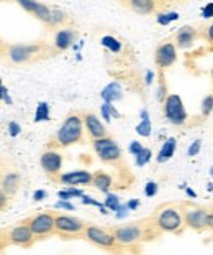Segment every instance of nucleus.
<instances>
[{
	"mask_svg": "<svg viewBox=\"0 0 213 255\" xmlns=\"http://www.w3.org/2000/svg\"><path fill=\"white\" fill-rule=\"evenodd\" d=\"M151 222L159 234H180L185 227V219L180 204H164L151 216Z\"/></svg>",
	"mask_w": 213,
	"mask_h": 255,
	"instance_id": "f03ea898",
	"label": "nucleus"
},
{
	"mask_svg": "<svg viewBox=\"0 0 213 255\" xmlns=\"http://www.w3.org/2000/svg\"><path fill=\"white\" fill-rule=\"evenodd\" d=\"M0 96H2V102L3 104H7V106H12V97H10V94H8V89L5 88V86H0Z\"/></svg>",
	"mask_w": 213,
	"mask_h": 255,
	"instance_id": "c9c22d12",
	"label": "nucleus"
},
{
	"mask_svg": "<svg viewBox=\"0 0 213 255\" xmlns=\"http://www.w3.org/2000/svg\"><path fill=\"white\" fill-rule=\"evenodd\" d=\"M59 198H63V200H71V198H84V191L82 189H77V188H66V189H61L58 193Z\"/></svg>",
	"mask_w": 213,
	"mask_h": 255,
	"instance_id": "c85d7f7f",
	"label": "nucleus"
},
{
	"mask_svg": "<svg viewBox=\"0 0 213 255\" xmlns=\"http://www.w3.org/2000/svg\"><path fill=\"white\" fill-rule=\"evenodd\" d=\"M82 119H84L87 133H89V137L92 138V140H102V138L108 137V130H107L105 124H103L95 114H92V112H85V114L82 115Z\"/></svg>",
	"mask_w": 213,
	"mask_h": 255,
	"instance_id": "2eb2a0df",
	"label": "nucleus"
},
{
	"mask_svg": "<svg viewBox=\"0 0 213 255\" xmlns=\"http://www.w3.org/2000/svg\"><path fill=\"white\" fill-rule=\"evenodd\" d=\"M84 119L79 114H71L64 120L54 135V144L58 146H69L74 144H81L84 135Z\"/></svg>",
	"mask_w": 213,
	"mask_h": 255,
	"instance_id": "20e7f679",
	"label": "nucleus"
},
{
	"mask_svg": "<svg viewBox=\"0 0 213 255\" xmlns=\"http://www.w3.org/2000/svg\"><path fill=\"white\" fill-rule=\"evenodd\" d=\"M138 206H140V201H138V200L130 201L128 204H127V209H134V207H138Z\"/></svg>",
	"mask_w": 213,
	"mask_h": 255,
	"instance_id": "49530a36",
	"label": "nucleus"
},
{
	"mask_svg": "<svg viewBox=\"0 0 213 255\" xmlns=\"http://www.w3.org/2000/svg\"><path fill=\"white\" fill-rule=\"evenodd\" d=\"M51 114H49V104L48 102H40L34 110V122H46L49 120Z\"/></svg>",
	"mask_w": 213,
	"mask_h": 255,
	"instance_id": "393cba45",
	"label": "nucleus"
},
{
	"mask_svg": "<svg viewBox=\"0 0 213 255\" xmlns=\"http://www.w3.org/2000/svg\"><path fill=\"white\" fill-rule=\"evenodd\" d=\"M100 96H102L103 102L107 104H114L116 102L118 99H121V88L118 83H110L108 86H105V88L102 89V92H100Z\"/></svg>",
	"mask_w": 213,
	"mask_h": 255,
	"instance_id": "4be33fe9",
	"label": "nucleus"
},
{
	"mask_svg": "<svg viewBox=\"0 0 213 255\" xmlns=\"http://www.w3.org/2000/svg\"><path fill=\"white\" fill-rule=\"evenodd\" d=\"M20 132H21V127L16 122H10V124H8V133H10V137H16Z\"/></svg>",
	"mask_w": 213,
	"mask_h": 255,
	"instance_id": "4c0bfd02",
	"label": "nucleus"
},
{
	"mask_svg": "<svg viewBox=\"0 0 213 255\" xmlns=\"http://www.w3.org/2000/svg\"><path fill=\"white\" fill-rule=\"evenodd\" d=\"M102 45L105 46V48L110 50L112 53H118V51L121 50V43L114 36H103L102 38Z\"/></svg>",
	"mask_w": 213,
	"mask_h": 255,
	"instance_id": "bb28decb",
	"label": "nucleus"
},
{
	"mask_svg": "<svg viewBox=\"0 0 213 255\" xmlns=\"http://www.w3.org/2000/svg\"><path fill=\"white\" fill-rule=\"evenodd\" d=\"M100 112H102V117L105 122H110L112 120V114H110V104L103 102L102 106H100Z\"/></svg>",
	"mask_w": 213,
	"mask_h": 255,
	"instance_id": "f704fd0d",
	"label": "nucleus"
},
{
	"mask_svg": "<svg viewBox=\"0 0 213 255\" xmlns=\"http://www.w3.org/2000/svg\"><path fill=\"white\" fill-rule=\"evenodd\" d=\"M164 115L172 125H184L187 122V110L179 94H169L164 102Z\"/></svg>",
	"mask_w": 213,
	"mask_h": 255,
	"instance_id": "9b49d317",
	"label": "nucleus"
},
{
	"mask_svg": "<svg viewBox=\"0 0 213 255\" xmlns=\"http://www.w3.org/2000/svg\"><path fill=\"white\" fill-rule=\"evenodd\" d=\"M145 193H146V196H154V194L158 193V184H156L154 181H149V183H146Z\"/></svg>",
	"mask_w": 213,
	"mask_h": 255,
	"instance_id": "e433bc0d",
	"label": "nucleus"
},
{
	"mask_svg": "<svg viewBox=\"0 0 213 255\" xmlns=\"http://www.w3.org/2000/svg\"><path fill=\"white\" fill-rule=\"evenodd\" d=\"M7 198H8V194L7 193H0V202H2V204H0V207H2V209H5V206H7Z\"/></svg>",
	"mask_w": 213,
	"mask_h": 255,
	"instance_id": "37998d69",
	"label": "nucleus"
},
{
	"mask_svg": "<svg viewBox=\"0 0 213 255\" xmlns=\"http://www.w3.org/2000/svg\"><path fill=\"white\" fill-rule=\"evenodd\" d=\"M143 150H145V146H143V144H140V142H136V140H133L131 144H130L128 146V153H131L133 157H138Z\"/></svg>",
	"mask_w": 213,
	"mask_h": 255,
	"instance_id": "473e14b6",
	"label": "nucleus"
},
{
	"mask_svg": "<svg viewBox=\"0 0 213 255\" xmlns=\"http://www.w3.org/2000/svg\"><path fill=\"white\" fill-rule=\"evenodd\" d=\"M33 242L34 236L32 234V231H30V227L25 221L14 224L10 227H5L2 231V249L7 247V245H16V247L28 249L32 247Z\"/></svg>",
	"mask_w": 213,
	"mask_h": 255,
	"instance_id": "423d86ee",
	"label": "nucleus"
},
{
	"mask_svg": "<svg viewBox=\"0 0 213 255\" xmlns=\"http://www.w3.org/2000/svg\"><path fill=\"white\" fill-rule=\"evenodd\" d=\"M45 198H46V191H43V189H40V191H34V194H33L34 201H41V200H45Z\"/></svg>",
	"mask_w": 213,
	"mask_h": 255,
	"instance_id": "ea45409f",
	"label": "nucleus"
},
{
	"mask_svg": "<svg viewBox=\"0 0 213 255\" xmlns=\"http://www.w3.org/2000/svg\"><path fill=\"white\" fill-rule=\"evenodd\" d=\"M207 229L213 231V209L208 211V218H207Z\"/></svg>",
	"mask_w": 213,
	"mask_h": 255,
	"instance_id": "a19ab883",
	"label": "nucleus"
},
{
	"mask_svg": "<svg viewBox=\"0 0 213 255\" xmlns=\"http://www.w3.org/2000/svg\"><path fill=\"white\" fill-rule=\"evenodd\" d=\"M89 222L82 221V219L76 218V216L71 214H61L56 213V234L61 237H84V232Z\"/></svg>",
	"mask_w": 213,
	"mask_h": 255,
	"instance_id": "6e6552de",
	"label": "nucleus"
},
{
	"mask_svg": "<svg viewBox=\"0 0 213 255\" xmlns=\"http://www.w3.org/2000/svg\"><path fill=\"white\" fill-rule=\"evenodd\" d=\"M20 183H21V176L18 173H7L2 178V191L7 193L8 196H12V194H15L16 189L20 188Z\"/></svg>",
	"mask_w": 213,
	"mask_h": 255,
	"instance_id": "aec40b11",
	"label": "nucleus"
},
{
	"mask_svg": "<svg viewBox=\"0 0 213 255\" xmlns=\"http://www.w3.org/2000/svg\"><path fill=\"white\" fill-rule=\"evenodd\" d=\"M34 239H45L56 234V213H38L25 219Z\"/></svg>",
	"mask_w": 213,
	"mask_h": 255,
	"instance_id": "0eeeda50",
	"label": "nucleus"
},
{
	"mask_svg": "<svg viewBox=\"0 0 213 255\" xmlns=\"http://www.w3.org/2000/svg\"><path fill=\"white\" fill-rule=\"evenodd\" d=\"M94 175L85 170H76V171H67L59 176V183L66 184L67 188H76V186H85V184H92Z\"/></svg>",
	"mask_w": 213,
	"mask_h": 255,
	"instance_id": "dca6fc26",
	"label": "nucleus"
},
{
	"mask_svg": "<svg viewBox=\"0 0 213 255\" xmlns=\"http://www.w3.org/2000/svg\"><path fill=\"white\" fill-rule=\"evenodd\" d=\"M182 214L185 219V226L194 229V231H203L207 229V218H208V207L192 204V202H182Z\"/></svg>",
	"mask_w": 213,
	"mask_h": 255,
	"instance_id": "1a4fd4ad",
	"label": "nucleus"
},
{
	"mask_svg": "<svg viewBox=\"0 0 213 255\" xmlns=\"http://www.w3.org/2000/svg\"><path fill=\"white\" fill-rule=\"evenodd\" d=\"M56 207H63V209H74L72 204H69V202H63V201H59L58 204H56Z\"/></svg>",
	"mask_w": 213,
	"mask_h": 255,
	"instance_id": "c03bdc74",
	"label": "nucleus"
},
{
	"mask_svg": "<svg viewBox=\"0 0 213 255\" xmlns=\"http://www.w3.org/2000/svg\"><path fill=\"white\" fill-rule=\"evenodd\" d=\"M151 132H153V124L149 120V114H147L146 109L141 110V120L140 124L136 125V133L141 137H149Z\"/></svg>",
	"mask_w": 213,
	"mask_h": 255,
	"instance_id": "b1692460",
	"label": "nucleus"
},
{
	"mask_svg": "<svg viewBox=\"0 0 213 255\" xmlns=\"http://www.w3.org/2000/svg\"><path fill=\"white\" fill-rule=\"evenodd\" d=\"M177 18H179V14H176V12H159L158 17H156L158 23L161 25H169L171 21H176Z\"/></svg>",
	"mask_w": 213,
	"mask_h": 255,
	"instance_id": "cd10ccee",
	"label": "nucleus"
},
{
	"mask_svg": "<svg viewBox=\"0 0 213 255\" xmlns=\"http://www.w3.org/2000/svg\"><path fill=\"white\" fill-rule=\"evenodd\" d=\"M3 51H5L3 55L7 56L12 64H27L45 58L49 48L45 43H28V45L27 43L25 45L16 43V45H8Z\"/></svg>",
	"mask_w": 213,
	"mask_h": 255,
	"instance_id": "7ed1b4c3",
	"label": "nucleus"
},
{
	"mask_svg": "<svg viewBox=\"0 0 213 255\" xmlns=\"http://www.w3.org/2000/svg\"><path fill=\"white\" fill-rule=\"evenodd\" d=\"M69 21V17L64 10H59V8H53V18H51V25L49 27H59V25H66Z\"/></svg>",
	"mask_w": 213,
	"mask_h": 255,
	"instance_id": "a878e982",
	"label": "nucleus"
},
{
	"mask_svg": "<svg viewBox=\"0 0 213 255\" xmlns=\"http://www.w3.org/2000/svg\"><path fill=\"white\" fill-rule=\"evenodd\" d=\"M197 36H198L197 30L190 27V25H185V27H182L179 32L176 33V46L180 50L190 48L195 43V40H197Z\"/></svg>",
	"mask_w": 213,
	"mask_h": 255,
	"instance_id": "f3484780",
	"label": "nucleus"
},
{
	"mask_svg": "<svg viewBox=\"0 0 213 255\" xmlns=\"http://www.w3.org/2000/svg\"><path fill=\"white\" fill-rule=\"evenodd\" d=\"M174 153H176V138L171 137V138H167V140L164 142L163 146H161L156 162H158V163L167 162V160H171L174 157Z\"/></svg>",
	"mask_w": 213,
	"mask_h": 255,
	"instance_id": "5701e85b",
	"label": "nucleus"
},
{
	"mask_svg": "<svg viewBox=\"0 0 213 255\" xmlns=\"http://www.w3.org/2000/svg\"><path fill=\"white\" fill-rule=\"evenodd\" d=\"M125 7L131 8L133 12L141 15H147V14H153L158 7V3L154 0H131V2H123Z\"/></svg>",
	"mask_w": 213,
	"mask_h": 255,
	"instance_id": "6ab92c4d",
	"label": "nucleus"
},
{
	"mask_svg": "<svg viewBox=\"0 0 213 255\" xmlns=\"http://www.w3.org/2000/svg\"><path fill=\"white\" fill-rule=\"evenodd\" d=\"M200 148H202V140L197 138V140H194L192 144H190L189 150H187V155H189V157H195V155H198Z\"/></svg>",
	"mask_w": 213,
	"mask_h": 255,
	"instance_id": "72a5a7b5",
	"label": "nucleus"
},
{
	"mask_svg": "<svg viewBox=\"0 0 213 255\" xmlns=\"http://www.w3.org/2000/svg\"><path fill=\"white\" fill-rule=\"evenodd\" d=\"M110 231L121 247H133L143 240H149L159 236V232L156 231V227L151 222V218L130 224H121V226H114L110 227Z\"/></svg>",
	"mask_w": 213,
	"mask_h": 255,
	"instance_id": "f257e3e1",
	"label": "nucleus"
},
{
	"mask_svg": "<svg viewBox=\"0 0 213 255\" xmlns=\"http://www.w3.org/2000/svg\"><path fill=\"white\" fill-rule=\"evenodd\" d=\"M92 186H94L95 189H98L100 193L108 194V191H110V188L114 186V180H112V176L107 175V173L97 171V173H94Z\"/></svg>",
	"mask_w": 213,
	"mask_h": 255,
	"instance_id": "412c9836",
	"label": "nucleus"
},
{
	"mask_svg": "<svg viewBox=\"0 0 213 255\" xmlns=\"http://www.w3.org/2000/svg\"><path fill=\"white\" fill-rule=\"evenodd\" d=\"M151 157H153V152H151L149 148H145L138 157H134L136 158L134 160V163H136V166H145L151 162Z\"/></svg>",
	"mask_w": 213,
	"mask_h": 255,
	"instance_id": "c756f323",
	"label": "nucleus"
},
{
	"mask_svg": "<svg viewBox=\"0 0 213 255\" xmlns=\"http://www.w3.org/2000/svg\"><path fill=\"white\" fill-rule=\"evenodd\" d=\"M18 5L21 8H25L27 12H30L32 15L36 17L38 20L43 21L46 25H51V18H53V8L46 3L41 2H32V0H20Z\"/></svg>",
	"mask_w": 213,
	"mask_h": 255,
	"instance_id": "4468645a",
	"label": "nucleus"
},
{
	"mask_svg": "<svg viewBox=\"0 0 213 255\" xmlns=\"http://www.w3.org/2000/svg\"><path fill=\"white\" fill-rule=\"evenodd\" d=\"M205 36H207V41H208V43H212V45H213V23L207 28Z\"/></svg>",
	"mask_w": 213,
	"mask_h": 255,
	"instance_id": "79ce46f5",
	"label": "nucleus"
},
{
	"mask_svg": "<svg viewBox=\"0 0 213 255\" xmlns=\"http://www.w3.org/2000/svg\"><path fill=\"white\" fill-rule=\"evenodd\" d=\"M105 204L108 209H112V211H116L120 207V201H118V196H115V194H110L108 193L107 194V200H105Z\"/></svg>",
	"mask_w": 213,
	"mask_h": 255,
	"instance_id": "2f4dec72",
	"label": "nucleus"
},
{
	"mask_svg": "<svg viewBox=\"0 0 213 255\" xmlns=\"http://www.w3.org/2000/svg\"><path fill=\"white\" fill-rule=\"evenodd\" d=\"M76 36H77V33L74 32L72 28L59 30V32L54 35V46H56V50L64 51V50L71 48V46L74 45V41H76Z\"/></svg>",
	"mask_w": 213,
	"mask_h": 255,
	"instance_id": "a211bd4d",
	"label": "nucleus"
},
{
	"mask_svg": "<svg viewBox=\"0 0 213 255\" xmlns=\"http://www.w3.org/2000/svg\"><path fill=\"white\" fill-rule=\"evenodd\" d=\"M177 59V46L171 41L161 43V45L156 48L154 53V63L158 64L161 69L169 68L176 63Z\"/></svg>",
	"mask_w": 213,
	"mask_h": 255,
	"instance_id": "ddd939ff",
	"label": "nucleus"
},
{
	"mask_svg": "<svg viewBox=\"0 0 213 255\" xmlns=\"http://www.w3.org/2000/svg\"><path fill=\"white\" fill-rule=\"evenodd\" d=\"M212 76H213V69H212Z\"/></svg>",
	"mask_w": 213,
	"mask_h": 255,
	"instance_id": "09e8293b",
	"label": "nucleus"
},
{
	"mask_svg": "<svg viewBox=\"0 0 213 255\" xmlns=\"http://www.w3.org/2000/svg\"><path fill=\"white\" fill-rule=\"evenodd\" d=\"M187 194H189V196H192V198H195V196H197V194H195V191H192V189H187Z\"/></svg>",
	"mask_w": 213,
	"mask_h": 255,
	"instance_id": "de8ad7c7",
	"label": "nucleus"
},
{
	"mask_svg": "<svg viewBox=\"0 0 213 255\" xmlns=\"http://www.w3.org/2000/svg\"><path fill=\"white\" fill-rule=\"evenodd\" d=\"M84 239H87L90 244H94L95 247H100L110 254H116L120 255L123 247L116 242L115 236L112 234L110 229H103L100 226H95V224H89L84 232Z\"/></svg>",
	"mask_w": 213,
	"mask_h": 255,
	"instance_id": "39448f33",
	"label": "nucleus"
},
{
	"mask_svg": "<svg viewBox=\"0 0 213 255\" xmlns=\"http://www.w3.org/2000/svg\"><path fill=\"white\" fill-rule=\"evenodd\" d=\"M92 146L95 153L98 155V158L102 160L103 163L116 165V163L121 162V148L114 138L107 137V138H102V140H94Z\"/></svg>",
	"mask_w": 213,
	"mask_h": 255,
	"instance_id": "9d476101",
	"label": "nucleus"
},
{
	"mask_svg": "<svg viewBox=\"0 0 213 255\" xmlns=\"http://www.w3.org/2000/svg\"><path fill=\"white\" fill-rule=\"evenodd\" d=\"M41 168L45 170V173L48 175V178L51 181H59L61 176V168H63V157L58 152H45L40 158Z\"/></svg>",
	"mask_w": 213,
	"mask_h": 255,
	"instance_id": "f8f14e48",
	"label": "nucleus"
},
{
	"mask_svg": "<svg viewBox=\"0 0 213 255\" xmlns=\"http://www.w3.org/2000/svg\"><path fill=\"white\" fill-rule=\"evenodd\" d=\"M202 17L203 18H212L213 17V2L207 3V5L202 8Z\"/></svg>",
	"mask_w": 213,
	"mask_h": 255,
	"instance_id": "58836bf2",
	"label": "nucleus"
},
{
	"mask_svg": "<svg viewBox=\"0 0 213 255\" xmlns=\"http://www.w3.org/2000/svg\"><path fill=\"white\" fill-rule=\"evenodd\" d=\"M153 79H154V73L153 71H147L146 73V84H151V83H153Z\"/></svg>",
	"mask_w": 213,
	"mask_h": 255,
	"instance_id": "a18cd8bd",
	"label": "nucleus"
},
{
	"mask_svg": "<svg viewBox=\"0 0 213 255\" xmlns=\"http://www.w3.org/2000/svg\"><path fill=\"white\" fill-rule=\"evenodd\" d=\"M212 112H213V94H208L202 101V115L203 117H208Z\"/></svg>",
	"mask_w": 213,
	"mask_h": 255,
	"instance_id": "7c9ffc66",
	"label": "nucleus"
}]
</instances>
